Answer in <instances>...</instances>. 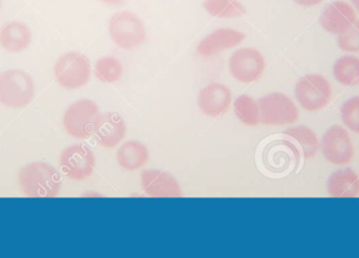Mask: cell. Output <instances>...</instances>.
Returning <instances> with one entry per match:
<instances>
[{
    "label": "cell",
    "mask_w": 359,
    "mask_h": 258,
    "mask_svg": "<svg viewBox=\"0 0 359 258\" xmlns=\"http://www.w3.org/2000/svg\"><path fill=\"white\" fill-rule=\"evenodd\" d=\"M96 158L94 152L84 144H74L63 150L60 156L62 172L73 181H84L94 172Z\"/></svg>",
    "instance_id": "9c48e42d"
},
{
    "label": "cell",
    "mask_w": 359,
    "mask_h": 258,
    "mask_svg": "<svg viewBox=\"0 0 359 258\" xmlns=\"http://www.w3.org/2000/svg\"><path fill=\"white\" fill-rule=\"evenodd\" d=\"M0 6H1V1H0Z\"/></svg>",
    "instance_id": "f1b7e54d"
},
{
    "label": "cell",
    "mask_w": 359,
    "mask_h": 258,
    "mask_svg": "<svg viewBox=\"0 0 359 258\" xmlns=\"http://www.w3.org/2000/svg\"><path fill=\"white\" fill-rule=\"evenodd\" d=\"M295 4L303 6H314L323 2V0H293Z\"/></svg>",
    "instance_id": "484cf974"
},
{
    "label": "cell",
    "mask_w": 359,
    "mask_h": 258,
    "mask_svg": "<svg viewBox=\"0 0 359 258\" xmlns=\"http://www.w3.org/2000/svg\"><path fill=\"white\" fill-rule=\"evenodd\" d=\"M31 42V31L23 23H8L0 29V44L8 52H21L29 48Z\"/></svg>",
    "instance_id": "e0dca14e"
},
{
    "label": "cell",
    "mask_w": 359,
    "mask_h": 258,
    "mask_svg": "<svg viewBox=\"0 0 359 258\" xmlns=\"http://www.w3.org/2000/svg\"><path fill=\"white\" fill-rule=\"evenodd\" d=\"M335 80L344 86H356L359 84V58L346 55L337 59L333 65Z\"/></svg>",
    "instance_id": "ffe728a7"
},
{
    "label": "cell",
    "mask_w": 359,
    "mask_h": 258,
    "mask_svg": "<svg viewBox=\"0 0 359 258\" xmlns=\"http://www.w3.org/2000/svg\"><path fill=\"white\" fill-rule=\"evenodd\" d=\"M327 191L331 198H355L359 196V175L351 168L334 171L327 182Z\"/></svg>",
    "instance_id": "2e32d148"
},
{
    "label": "cell",
    "mask_w": 359,
    "mask_h": 258,
    "mask_svg": "<svg viewBox=\"0 0 359 258\" xmlns=\"http://www.w3.org/2000/svg\"><path fill=\"white\" fill-rule=\"evenodd\" d=\"M231 102V90L224 84H208L198 93V107L201 111L208 117H221L227 113Z\"/></svg>",
    "instance_id": "7c38bea8"
},
{
    "label": "cell",
    "mask_w": 359,
    "mask_h": 258,
    "mask_svg": "<svg viewBox=\"0 0 359 258\" xmlns=\"http://www.w3.org/2000/svg\"><path fill=\"white\" fill-rule=\"evenodd\" d=\"M55 78L61 88L78 90L83 88L90 79V60L77 52L63 55L55 64Z\"/></svg>",
    "instance_id": "277c9868"
},
{
    "label": "cell",
    "mask_w": 359,
    "mask_h": 258,
    "mask_svg": "<svg viewBox=\"0 0 359 258\" xmlns=\"http://www.w3.org/2000/svg\"><path fill=\"white\" fill-rule=\"evenodd\" d=\"M352 4H353L354 8H356V11L359 13V0H351Z\"/></svg>",
    "instance_id": "83f0119b"
},
{
    "label": "cell",
    "mask_w": 359,
    "mask_h": 258,
    "mask_svg": "<svg viewBox=\"0 0 359 258\" xmlns=\"http://www.w3.org/2000/svg\"><path fill=\"white\" fill-rule=\"evenodd\" d=\"M234 114L244 125L257 126L261 123L259 103L247 95H241L233 102Z\"/></svg>",
    "instance_id": "44dd1931"
},
{
    "label": "cell",
    "mask_w": 359,
    "mask_h": 258,
    "mask_svg": "<svg viewBox=\"0 0 359 258\" xmlns=\"http://www.w3.org/2000/svg\"><path fill=\"white\" fill-rule=\"evenodd\" d=\"M204 8L219 18H236L246 14V8L238 0H206Z\"/></svg>",
    "instance_id": "7402d4cb"
},
{
    "label": "cell",
    "mask_w": 359,
    "mask_h": 258,
    "mask_svg": "<svg viewBox=\"0 0 359 258\" xmlns=\"http://www.w3.org/2000/svg\"><path fill=\"white\" fill-rule=\"evenodd\" d=\"M35 83L33 78L21 71L10 69L0 74V103L11 109H23L33 101Z\"/></svg>",
    "instance_id": "7a4b0ae2"
},
{
    "label": "cell",
    "mask_w": 359,
    "mask_h": 258,
    "mask_svg": "<svg viewBox=\"0 0 359 258\" xmlns=\"http://www.w3.org/2000/svg\"><path fill=\"white\" fill-rule=\"evenodd\" d=\"M116 158L119 166L126 170H138L149 162V151L141 142L128 141L117 150Z\"/></svg>",
    "instance_id": "ac0fdd59"
},
{
    "label": "cell",
    "mask_w": 359,
    "mask_h": 258,
    "mask_svg": "<svg viewBox=\"0 0 359 258\" xmlns=\"http://www.w3.org/2000/svg\"><path fill=\"white\" fill-rule=\"evenodd\" d=\"M98 116V105L94 101L82 99L69 105L63 116V126L71 137L86 140L94 133Z\"/></svg>",
    "instance_id": "52a82bcc"
},
{
    "label": "cell",
    "mask_w": 359,
    "mask_h": 258,
    "mask_svg": "<svg viewBox=\"0 0 359 258\" xmlns=\"http://www.w3.org/2000/svg\"><path fill=\"white\" fill-rule=\"evenodd\" d=\"M294 96L302 109L316 113L330 103L332 86L324 76L308 74L297 81Z\"/></svg>",
    "instance_id": "3957f363"
},
{
    "label": "cell",
    "mask_w": 359,
    "mask_h": 258,
    "mask_svg": "<svg viewBox=\"0 0 359 258\" xmlns=\"http://www.w3.org/2000/svg\"><path fill=\"white\" fill-rule=\"evenodd\" d=\"M320 150L325 160L335 166L349 164L355 154L349 131L341 125L327 129L320 141Z\"/></svg>",
    "instance_id": "ba28073f"
},
{
    "label": "cell",
    "mask_w": 359,
    "mask_h": 258,
    "mask_svg": "<svg viewBox=\"0 0 359 258\" xmlns=\"http://www.w3.org/2000/svg\"><path fill=\"white\" fill-rule=\"evenodd\" d=\"M245 39V34L233 29H219L203 38L196 46L200 56L211 57L223 50L240 46Z\"/></svg>",
    "instance_id": "9a60e30c"
},
{
    "label": "cell",
    "mask_w": 359,
    "mask_h": 258,
    "mask_svg": "<svg viewBox=\"0 0 359 258\" xmlns=\"http://www.w3.org/2000/svg\"><path fill=\"white\" fill-rule=\"evenodd\" d=\"M341 119L346 128L359 135V96L348 99L341 105Z\"/></svg>",
    "instance_id": "cb8c5ba5"
},
{
    "label": "cell",
    "mask_w": 359,
    "mask_h": 258,
    "mask_svg": "<svg viewBox=\"0 0 359 258\" xmlns=\"http://www.w3.org/2000/svg\"><path fill=\"white\" fill-rule=\"evenodd\" d=\"M18 183L25 196L48 198L58 196L62 182L52 165L35 162L19 170Z\"/></svg>",
    "instance_id": "6da1fadb"
},
{
    "label": "cell",
    "mask_w": 359,
    "mask_h": 258,
    "mask_svg": "<svg viewBox=\"0 0 359 258\" xmlns=\"http://www.w3.org/2000/svg\"><path fill=\"white\" fill-rule=\"evenodd\" d=\"M95 75L103 83H113L123 75V67L114 57H103L95 64Z\"/></svg>",
    "instance_id": "603a6c76"
},
{
    "label": "cell",
    "mask_w": 359,
    "mask_h": 258,
    "mask_svg": "<svg viewBox=\"0 0 359 258\" xmlns=\"http://www.w3.org/2000/svg\"><path fill=\"white\" fill-rule=\"evenodd\" d=\"M141 186L149 198H177L182 196V188L174 177L164 171L149 169L141 172Z\"/></svg>",
    "instance_id": "8fae6325"
},
{
    "label": "cell",
    "mask_w": 359,
    "mask_h": 258,
    "mask_svg": "<svg viewBox=\"0 0 359 258\" xmlns=\"http://www.w3.org/2000/svg\"><path fill=\"white\" fill-rule=\"evenodd\" d=\"M261 123L268 126L290 125L299 120V109L292 99L283 93H271L257 101Z\"/></svg>",
    "instance_id": "8992f818"
},
{
    "label": "cell",
    "mask_w": 359,
    "mask_h": 258,
    "mask_svg": "<svg viewBox=\"0 0 359 258\" xmlns=\"http://www.w3.org/2000/svg\"><path fill=\"white\" fill-rule=\"evenodd\" d=\"M93 135L101 147H116L126 137V122L117 113L99 114Z\"/></svg>",
    "instance_id": "4fadbf2b"
},
{
    "label": "cell",
    "mask_w": 359,
    "mask_h": 258,
    "mask_svg": "<svg viewBox=\"0 0 359 258\" xmlns=\"http://www.w3.org/2000/svg\"><path fill=\"white\" fill-rule=\"evenodd\" d=\"M337 44L344 52L359 53V20L347 31L337 35Z\"/></svg>",
    "instance_id": "d4e9b609"
},
{
    "label": "cell",
    "mask_w": 359,
    "mask_h": 258,
    "mask_svg": "<svg viewBox=\"0 0 359 258\" xmlns=\"http://www.w3.org/2000/svg\"><path fill=\"white\" fill-rule=\"evenodd\" d=\"M284 135L290 140V145L305 158H312L320 148V142L316 133L307 126H293L286 129Z\"/></svg>",
    "instance_id": "d6986e66"
},
{
    "label": "cell",
    "mask_w": 359,
    "mask_h": 258,
    "mask_svg": "<svg viewBox=\"0 0 359 258\" xmlns=\"http://www.w3.org/2000/svg\"><path fill=\"white\" fill-rule=\"evenodd\" d=\"M109 32L113 41L126 50H135L147 39V29L142 21L128 11L111 17Z\"/></svg>",
    "instance_id": "5b68a950"
},
{
    "label": "cell",
    "mask_w": 359,
    "mask_h": 258,
    "mask_svg": "<svg viewBox=\"0 0 359 258\" xmlns=\"http://www.w3.org/2000/svg\"><path fill=\"white\" fill-rule=\"evenodd\" d=\"M99 1L109 4V6H122L126 4V0H99Z\"/></svg>",
    "instance_id": "4316f807"
},
{
    "label": "cell",
    "mask_w": 359,
    "mask_h": 258,
    "mask_svg": "<svg viewBox=\"0 0 359 258\" xmlns=\"http://www.w3.org/2000/svg\"><path fill=\"white\" fill-rule=\"evenodd\" d=\"M356 20L355 11L343 0H337L329 4L320 16V25L325 31L333 35H339L347 31Z\"/></svg>",
    "instance_id": "5bb4252c"
},
{
    "label": "cell",
    "mask_w": 359,
    "mask_h": 258,
    "mask_svg": "<svg viewBox=\"0 0 359 258\" xmlns=\"http://www.w3.org/2000/svg\"><path fill=\"white\" fill-rule=\"evenodd\" d=\"M266 61L259 50L252 48H241L229 59V71L232 77L242 83H252L263 75Z\"/></svg>",
    "instance_id": "30bf717a"
}]
</instances>
